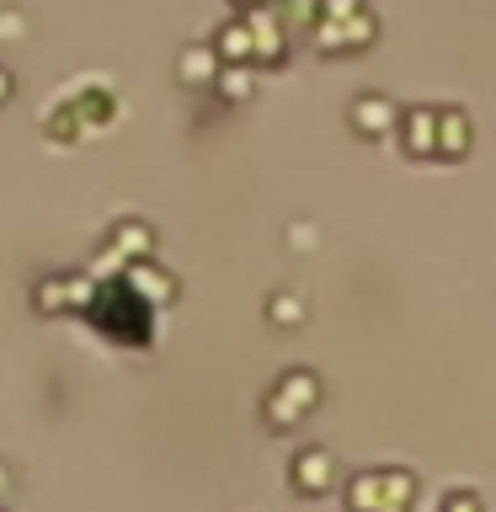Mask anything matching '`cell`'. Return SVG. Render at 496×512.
<instances>
[{"label": "cell", "mask_w": 496, "mask_h": 512, "mask_svg": "<svg viewBox=\"0 0 496 512\" xmlns=\"http://www.w3.org/2000/svg\"><path fill=\"white\" fill-rule=\"evenodd\" d=\"M304 470H310V475H304V486H310V491L331 486V475H320V470H326V454H310V459H304Z\"/></svg>", "instance_id": "1"}, {"label": "cell", "mask_w": 496, "mask_h": 512, "mask_svg": "<svg viewBox=\"0 0 496 512\" xmlns=\"http://www.w3.org/2000/svg\"><path fill=\"white\" fill-rule=\"evenodd\" d=\"M0 486H6V470H0Z\"/></svg>", "instance_id": "3"}, {"label": "cell", "mask_w": 496, "mask_h": 512, "mask_svg": "<svg viewBox=\"0 0 496 512\" xmlns=\"http://www.w3.org/2000/svg\"><path fill=\"white\" fill-rule=\"evenodd\" d=\"M6 96H11V75L0 70V102H6Z\"/></svg>", "instance_id": "2"}]
</instances>
